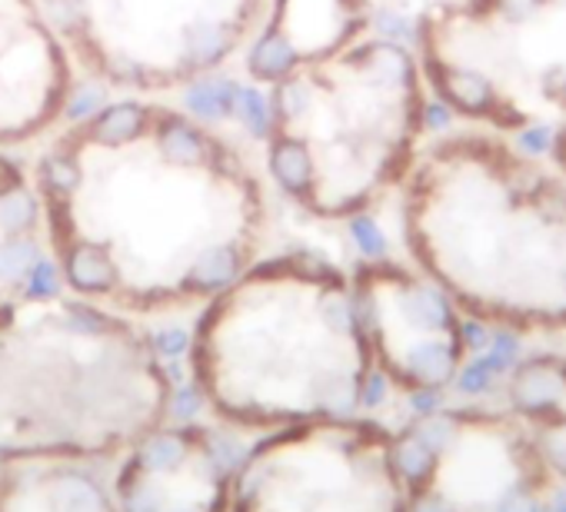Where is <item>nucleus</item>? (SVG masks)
Here are the masks:
<instances>
[{"label": "nucleus", "instance_id": "f257e3e1", "mask_svg": "<svg viewBox=\"0 0 566 512\" xmlns=\"http://www.w3.org/2000/svg\"><path fill=\"white\" fill-rule=\"evenodd\" d=\"M168 406V370L114 316L54 300L0 306V466L124 453Z\"/></svg>", "mask_w": 566, "mask_h": 512}, {"label": "nucleus", "instance_id": "f03ea898", "mask_svg": "<svg viewBox=\"0 0 566 512\" xmlns=\"http://www.w3.org/2000/svg\"><path fill=\"white\" fill-rule=\"evenodd\" d=\"M197 380L210 406L244 422L350 409L360 373L347 293L280 270L236 283L200 326Z\"/></svg>", "mask_w": 566, "mask_h": 512}, {"label": "nucleus", "instance_id": "7ed1b4c3", "mask_svg": "<svg viewBox=\"0 0 566 512\" xmlns=\"http://www.w3.org/2000/svg\"><path fill=\"white\" fill-rule=\"evenodd\" d=\"M370 469L337 433L284 437L233 469L230 512H370Z\"/></svg>", "mask_w": 566, "mask_h": 512}, {"label": "nucleus", "instance_id": "20e7f679", "mask_svg": "<svg viewBox=\"0 0 566 512\" xmlns=\"http://www.w3.org/2000/svg\"><path fill=\"white\" fill-rule=\"evenodd\" d=\"M127 453L114 486L120 512H230L233 466L210 433L157 426Z\"/></svg>", "mask_w": 566, "mask_h": 512}, {"label": "nucleus", "instance_id": "39448f33", "mask_svg": "<svg viewBox=\"0 0 566 512\" xmlns=\"http://www.w3.org/2000/svg\"><path fill=\"white\" fill-rule=\"evenodd\" d=\"M88 459L44 456L0 466V512H120Z\"/></svg>", "mask_w": 566, "mask_h": 512}, {"label": "nucleus", "instance_id": "423d86ee", "mask_svg": "<svg viewBox=\"0 0 566 512\" xmlns=\"http://www.w3.org/2000/svg\"><path fill=\"white\" fill-rule=\"evenodd\" d=\"M434 83L440 101H447L457 114L466 117H487L507 127L520 124V114L504 110V101L494 91V80L480 70H466V67H434Z\"/></svg>", "mask_w": 566, "mask_h": 512}, {"label": "nucleus", "instance_id": "0eeeda50", "mask_svg": "<svg viewBox=\"0 0 566 512\" xmlns=\"http://www.w3.org/2000/svg\"><path fill=\"white\" fill-rule=\"evenodd\" d=\"M63 274L70 287L80 293H114L117 290V267L107 246L94 240H73L63 253Z\"/></svg>", "mask_w": 566, "mask_h": 512}, {"label": "nucleus", "instance_id": "6e6552de", "mask_svg": "<svg viewBox=\"0 0 566 512\" xmlns=\"http://www.w3.org/2000/svg\"><path fill=\"white\" fill-rule=\"evenodd\" d=\"M270 174L290 197L307 200L310 190L316 187V163H313L310 147L293 133L274 137V143H270Z\"/></svg>", "mask_w": 566, "mask_h": 512}, {"label": "nucleus", "instance_id": "1a4fd4ad", "mask_svg": "<svg viewBox=\"0 0 566 512\" xmlns=\"http://www.w3.org/2000/svg\"><path fill=\"white\" fill-rule=\"evenodd\" d=\"M157 150L171 166H200L210 160V140L181 117L164 114V127H157Z\"/></svg>", "mask_w": 566, "mask_h": 512}, {"label": "nucleus", "instance_id": "9d476101", "mask_svg": "<svg viewBox=\"0 0 566 512\" xmlns=\"http://www.w3.org/2000/svg\"><path fill=\"white\" fill-rule=\"evenodd\" d=\"M236 44V31L227 21H194L184 31V60L190 70H207L220 63Z\"/></svg>", "mask_w": 566, "mask_h": 512}, {"label": "nucleus", "instance_id": "9b49d317", "mask_svg": "<svg viewBox=\"0 0 566 512\" xmlns=\"http://www.w3.org/2000/svg\"><path fill=\"white\" fill-rule=\"evenodd\" d=\"M147 110L134 101L127 104H114L107 110L97 114V120L91 124V140L101 147H124L130 140H137L147 127Z\"/></svg>", "mask_w": 566, "mask_h": 512}, {"label": "nucleus", "instance_id": "f8f14e48", "mask_svg": "<svg viewBox=\"0 0 566 512\" xmlns=\"http://www.w3.org/2000/svg\"><path fill=\"white\" fill-rule=\"evenodd\" d=\"M297 63H300L297 47L277 27H270L257 40V47L251 50V60H247V67H251V73L257 80H284V77H290L297 70Z\"/></svg>", "mask_w": 566, "mask_h": 512}, {"label": "nucleus", "instance_id": "ddd939ff", "mask_svg": "<svg viewBox=\"0 0 566 512\" xmlns=\"http://www.w3.org/2000/svg\"><path fill=\"white\" fill-rule=\"evenodd\" d=\"M233 101H236V83L227 77H204L194 88H187V110L207 124L227 120L233 114Z\"/></svg>", "mask_w": 566, "mask_h": 512}, {"label": "nucleus", "instance_id": "4468645a", "mask_svg": "<svg viewBox=\"0 0 566 512\" xmlns=\"http://www.w3.org/2000/svg\"><path fill=\"white\" fill-rule=\"evenodd\" d=\"M37 200L27 194L24 184L0 187V233L4 236H24L37 230Z\"/></svg>", "mask_w": 566, "mask_h": 512}, {"label": "nucleus", "instance_id": "2eb2a0df", "mask_svg": "<svg viewBox=\"0 0 566 512\" xmlns=\"http://www.w3.org/2000/svg\"><path fill=\"white\" fill-rule=\"evenodd\" d=\"M233 114L240 117L254 137H267L270 133V104L261 91L254 88H236V101H233Z\"/></svg>", "mask_w": 566, "mask_h": 512}, {"label": "nucleus", "instance_id": "dca6fc26", "mask_svg": "<svg viewBox=\"0 0 566 512\" xmlns=\"http://www.w3.org/2000/svg\"><path fill=\"white\" fill-rule=\"evenodd\" d=\"M41 177H44L47 194L57 200V197H67V194H73V190H77V184H80V166H77V160H73V156L54 153V156H47V160H44Z\"/></svg>", "mask_w": 566, "mask_h": 512}, {"label": "nucleus", "instance_id": "f3484780", "mask_svg": "<svg viewBox=\"0 0 566 512\" xmlns=\"http://www.w3.org/2000/svg\"><path fill=\"white\" fill-rule=\"evenodd\" d=\"M350 236H354L357 249L363 256H370V260L386 253V236H383V230H380V223L373 217H354L350 220Z\"/></svg>", "mask_w": 566, "mask_h": 512}, {"label": "nucleus", "instance_id": "a211bd4d", "mask_svg": "<svg viewBox=\"0 0 566 512\" xmlns=\"http://www.w3.org/2000/svg\"><path fill=\"white\" fill-rule=\"evenodd\" d=\"M101 104H104V88H97V83H84V88L77 91V97L70 101L67 117L70 120H88L94 110H101Z\"/></svg>", "mask_w": 566, "mask_h": 512}, {"label": "nucleus", "instance_id": "6ab92c4d", "mask_svg": "<svg viewBox=\"0 0 566 512\" xmlns=\"http://www.w3.org/2000/svg\"><path fill=\"white\" fill-rule=\"evenodd\" d=\"M517 147H520V153H527V156H543V153L553 147V130L543 127V124L523 127L520 137H517Z\"/></svg>", "mask_w": 566, "mask_h": 512}, {"label": "nucleus", "instance_id": "aec40b11", "mask_svg": "<svg viewBox=\"0 0 566 512\" xmlns=\"http://www.w3.org/2000/svg\"><path fill=\"white\" fill-rule=\"evenodd\" d=\"M430 463V453L420 440H407L396 446V466L403 473H424V466Z\"/></svg>", "mask_w": 566, "mask_h": 512}, {"label": "nucleus", "instance_id": "412c9836", "mask_svg": "<svg viewBox=\"0 0 566 512\" xmlns=\"http://www.w3.org/2000/svg\"><path fill=\"white\" fill-rule=\"evenodd\" d=\"M453 124V107L447 101H427L420 107V127L427 130H447Z\"/></svg>", "mask_w": 566, "mask_h": 512}, {"label": "nucleus", "instance_id": "4be33fe9", "mask_svg": "<svg viewBox=\"0 0 566 512\" xmlns=\"http://www.w3.org/2000/svg\"><path fill=\"white\" fill-rule=\"evenodd\" d=\"M377 27L396 44V40H411L414 37V27L407 24V18H400V14H380Z\"/></svg>", "mask_w": 566, "mask_h": 512}, {"label": "nucleus", "instance_id": "5701e85b", "mask_svg": "<svg viewBox=\"0 0 566 512\" xmlns=\"http://www.w3.org/2000/svg\"><path fill=\"white\" fill-rule=\"evenodd\" d=\"M490 366L487 363H473V366H466V373H463V389H470V393H480L483 386L490 383Z\"/></svg>", "mask_w": 566, "mask_h": 512}, {"label": "nucleus", "instance_id": "b1692460", "mask_svg": "<svg viewBox=\"0 0 566 512\" xmlns=\"http://www.w3.org/2000/svg\"><path fill=\"white\" fill-rule=\"evenodd\" d=\"M466 344L473 347V350H480V347H487L490 344V336H487V329H483V326H476V323H466Z\"/></svg>", "mask_w": 566, "mask_h": 512}, {"label": "nucleus", "instance_id": "393cba45", "mask_svg": "<svg viewBox=\"0 0 566 512\" xmlns=\"http://www.w3.org/2000/svg\"><path fill=\"white\" fill-rule=\"evenodd\" d=\"M556 156H559V163H563V170H566V133H563L559 143H556Z\"/></svg>", "mask_w": 566, "mask_h": 512}]
</instances>
